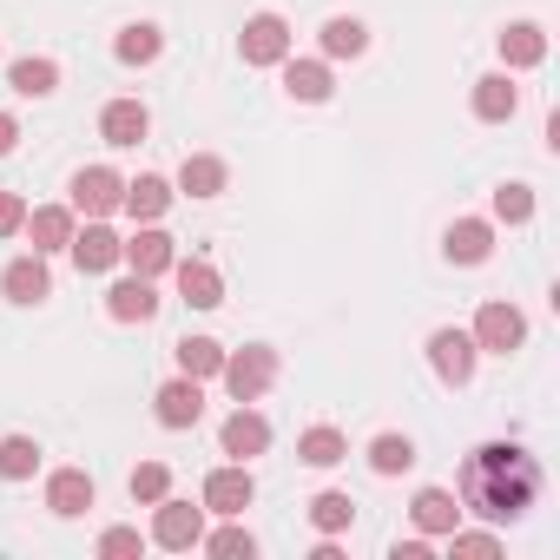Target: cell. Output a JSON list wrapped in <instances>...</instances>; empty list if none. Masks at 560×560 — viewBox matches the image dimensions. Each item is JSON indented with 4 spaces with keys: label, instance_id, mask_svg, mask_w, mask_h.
Instances as JSON below:
<instances>
[{
    "label": "cell",
    "instance_id": "2",
    "mask_svg": "<svg viewBox=\"0 0 560 560\" xmlns=\"http://www.w3.org/2000/svg\"><path fill=\"white\" fill-rule=\"evenodd\" d=\"M218 383L231 389V402H257L270 383H277V350L270 343H250V350H224V370H218Z\"/></svg>",
    "mask_w": 560,
    "mask_h": 560
},
{
    "label": "cell",
    "instance_id": "32",
    "mask_svg": "<svg viewBox=\"0 0 560 560\" xmlns=\"http://www.w3.org/2000/svg\"><path fill=\"white\" fill-rule=\"evenodd\" d=\"M34 468H40L34 435H0V481H27Z\"/></svg>",
    "mask_w": 560,
    "mask_h": 560
},
{
    "label": "cell",
    "instance_id": "34",
    "mask_svg": "<svg viewBox=\"0 0 560 560\" xmlns=\"http://www.w3.org/2000/svg\"><path fill=\"white\" fill-rule=\"evenodd\" d=\"M198 547H205V553H218V560H250V553H257V540H250V527H237V514H224V527H218V534H205Z\"/></svg>",
    "mask_w": 560,
    "mask_h": 560
},
{
    "label": "cell",
    "instance_id": "14",
    "mask_svg": "<svg viewBox=\"0 0 560 560\" xmlns=\"http://www.w3.org/2000/svg\"><path fill=\"white\" fill-rule=\"evenodd\" d=\"M106 317H113V324H152V317H159L152 277H119V284L106 291Z\"/></svg>",
    "mask_w": 560,
    "mask_h": 560
},
{
    "label": "cell",
    "instance_id": "1",
    "mask_svg": "<svg viewBox=\"0 0 560 560\" xmlns=\"http://www.w3.org/2000/svg\"><path fill=\"white\" fill-rule=\"evenodd\" d=\"M462 514H481V521H521L540 494V462L521 448V442H488L462 462Z\"/></svg>",
    "mask_w": 560,
    "mask_h": 560
},
{
    "label": "cell",
    "instance_id": "35",
    "mask_svg": "<svg viewBox=\"0 0 560 560\" xmlns=\"http://www.w3.org/2000/svg\"><path fill=\"white\" fill-rule=\"evenodd\" d=\"M165 494H172V468H165V462H139V468H132V501L152 508V501H165Z\"/></svg>",
    "mask_w": 560,
    "mask_h": 560
},
{
    "label": "cell",
    "instance_id": "20",
    "mask_svg": "<svg viewBox=\"0 0 560 560\" xmlns=\"http://www.w3.org/2000/svg\"><path fill=\"white\" fill-rule=\"evenodd\" d=\"M67 250H73V264H80L86 277H100V270H113V264H119V237L106 231V218H93L86 231H73V244H67Z\"/></svg>",
    "mask_w": 560,
    "mask_h": 560
},
{
    "label": "cell",
    "instance_id": "10",
    "mask_svg": "<svg viewBox=\"0 0 560 560\" xmlns=\"http://www.w3.org/2000/svg\"><path fill=\"white\" fill-rule=\"evenodd\" d=\"M119 264H132V277H165V270L178 264V244H172L159 224H145L139 237H126V244H119Z\"/></svg>",
    "mask_w": 560,
    "mask_h": 560
},
{
    "label": "cell",
    "instance_id": "38",
    "mask_svg": "<svg viewBox=\"0 0 560 560\" xmlns=\"http://www.w3.org/2000/svg\"><path fill=\"white\" fill-rule=\"evenodd\" d=\"M139 547H145V534H139V527H106V534H100V553H106V560L139 553Z\"/></svg>",
    "mask_w": 560,
    "mask_h": 560
},
{
    "label": "cell",
    "instance_id": "33",
    "mask_svg": "<svg viewBox=\"0 0 560 560\" xmlns=\"http://www.w3.org/2000/svg\"><path fill=\"white\" fill-rule=\"evenodd\" d=\"M370 468L376 475H409L416 468V442L409 435H376L370 442Z\"/></svg>",
    "mask_w": 560,
    "mask_h": 560
},
{
    "label": "cell",
    "instance_id": "23",
    "mask_svg": "<svg viewBox=\"0 0 560 560\" xmlns=\"http://www.w3.org/2000/svg\"><path fill=\"white\" fill-rule=\"evenodd\" d=\"M514 113H521V93H514V80H508V73L475 80V119H481V126H508Z\"/></svg>",
    "mask_w": 560,
    "mask_h": 560
},
{
    "label": "cell",
    "instance_id": "15",
    "mask_svg": "<svg viewBox=\"0 0 560 560\" xmlns=\"http://www.w3.org/2000/svg\"><path fill=\"white\" fill-rule=\"evenodd\" d=\"M409 514H416V527H422L429 540H442V534L462 527V494H455V488H422V494L409 501Z\"/></svg>",
    "mask_w": 560,
    "mask_h": 560
},
{
    "label": "cell",
    "instance_id": "41",
    "mask_svg": "<svg viewBox=\"0 0 560 560\" xmlns=\"http://www.w3.org/2000/svg\"><path fill=\"white\" fill-rule=\"evenodd\" d=\"M21 145V119L14 113H0V152H14Z\"/></svg>",
    "mask_w": 560,
    "mask_h": 560
},
{
    "label": "cell",
    "instance_id": "17",
    "mask_svg": "<svg viewBox=\"0 0 560 560\" xmlns=\"http://www.w3.org/2000/svg\"><path fill=\"white\" fill-rule=\"evenodd\" d=\"M442 250H448V264H488L494 257V224L488 218H455Z\"/></svg>",
    "mask_w": 560,
    "mask_h": 560
},
{
    "label": "cell",
    "instance_id": "24",
    "mask_svg": "<svg viewBox=\"0 0 560 560\" xmlns=\"http://www.w3.org/2000/svg\"><path fill=\"white\" fill-rule=\"evenodd\" d=\"M165 205H172V185H165L159 172H139V178H126V198H119V211H132L139 224H159V218H165Z\"/></svg>",
    "mask_w": 560,
    "mask_h": 560
},
{
    "label": "cell",
    "instance_id": "7",
    "mask_svg": "<svg viewBox=\"0 0 560 560\" xmlns=\"http://www.w3.org/2000/svg\"><path fill=\"white\" fill-rule=\"evenodd\" d=\"M205 514H244L250 501H257V481H250V462H224V468H211L205 475Z\"/></svg>",
    "mask_w": 560,
    "mask_h": 560
},
{
    "label": "cell",
    "instance_id": "13",
    "mask_svg": "<svg viewBox=\"0 0 560 560\" xmlns=\"http://www.w3.org/2000/svg\"><path fill=\"white\" fill-rule=\"evenodd\" d=\"M172 270H178V298H185L191 311H218V304H224V277H218L211 257H178Z\"/></svg>",
    "mask_w": 560,
    "mask_h": 560
},
{
    "label": "cell",
    "instance_id": "6",
    "mask_svg": "<svg viewBox=\"0 0 560 560\" xmlns=\"http://www.w3.org/2000/svg\"><path fill=\"white\" fill-rule=\"evenodd\" d=\"M159 514H152V540L165 547V553H191L198 540H205V508H191V501H152Z\"/></svg>",
    "mask_w": 560,
    "mask_h": 560
},
{
    "label": "cell",
    "instance_id": "8",
    "mask_svg": "<svg viewBox=\"0 0 560 560\" xmlns=\"http://www.w3.org/2000/svg\"><path fill=\"white\" fill-rule=\"evenodd\" d=\"M119 198H126V178H119L113 165H86V172H73V211L106 218V211H119Z\"/></svg>",
    "mask_w": 560,
    "mask_h": 560
},
{
    "label": "cell",
    "instance_id": "26",
    "mask_svg": "<svg viewBox=\"0 0 560 560\" xmlns=\"http://www.w3.org/2000/svg\"><path fill=\"white\" fill-rule=\"evenodd\" d=\"M8 86H14L21 100H47V93H60V60H47V54L14 60V67H8Z\"/></svg>",
    "mask_w": 560,
    "mask_h": 560
},
{
    "label": "cell",
    "instance_id": "36",
    "mask_svg": "<svg viewBox=\"0 0 560 560\" xmlns=\"http://www.w3.org/2000/svg\"><path fill=\"white\" fill-rule=\"evenodd\" d=\"M494 218H501V224H527V218H534V191H527V185H501V191H494Z\"/></svg>",
    "mask_w": 560,
    "mask_h": 560
},
{
    "label": "cell",
    "instance_id": "30",
    "mask_svg": "<svg viewBox=\"0 0 560 560\" xmlns=\"http://www.w3.org/2000/svg\"><path fill=\"white\" fill-rule=\"evenodd\" d=\"M363 47H370V27L363 21H350V14L324 21V60H357Z\"/></svg>",
    "mask_w": 560,
    "mask_h": 560
},
{
    "label": "cell",
    "instance_id": "27",
    "mask_svg": "<svg viewBox=\"0 0 560 560\" xmlns=\"http://www.w3.org/2000/svg\"><path fill=\"white\" fill-rule=\"evenodd\" d=\"M113 54H119V67H152V60L165 54V34H159L152 21H132V27L113 40Z\"/></svg>",
    "mask_w": 560,
    "mask_h": 560
},
{
    "label": "cell",
    "instance_id": "16",
    "mask_svg": "<svg viewBox=\"0 0 560 560\" xmlns=\"http://www.w3.org/2000/svg\"><path fill=\"white\" fill-rule=\"evenodd\" d=\"M21 231L34 237V250H40V257H54V250H67V244H73V231H80V224H73V205H40V211H27V224H21Z\"/></svg>",
    "mask_w": 560,
    "mask_h": 560
},
{
    "label": "cell",
    "instance_id": "19",
    "mask_svg": "<svg viewBox=\"0 0 560 560\" xmlns=\"http://www.w3.org/2000/svg\"><path fill=\"white\" fill-rule=\"evenodd\" d=\"M224 185H231V165L218 152H185V165H178V191L185 198H218Z\"/></svg>",
    "mask_w": 560,
    "mask_h": 560
},
{
    "label": "cell",
    "instance_id": "29",
    "mask_svg": "<svg viewBox=\"0 0 560 560\" xmlns=\"http://www.w3.org/2000/svg\"><path fill=\"white\" fill-rule=\"evenodd\" d=\"M218 370H224V343H211V337H185V343H178V376L211 383Z\"/></svg>",
    "mask_w": 560,
    "mask_h": 560
},
{
    "label": "cell",
    "instance_id": "9",
    "mask_svg": "<svg viewBox=\"0 0 560 560\" xmlns=\"http://www.w3.org/2000/svg\"><path fill=\"white\" fill-rule=\"evenodd\" d=\"M218 448H224L231 462H250V455H264V448H270V422H264L250 402H237V409L224 416V429H218Z\"/></svg>",
    "mask_w": 560,
    "mask_h": 560
},
{
    "label": "cell",
    "instance_id": "39",
    "mask_svg": "<svg viewBox=\"0 0 560 560\" xmlns=\"http://www.w3.org/2000/svg\"><path fill=\"white\" fill-rule=\"evenodd\" d=\"M21 224H27V205H21L14 191H0V237H14Z\"/></svg>",
    "mask_w": 560,
    "mask_h": 560
},
{
    "label": "cell",
    "instance_id": "22",
    "mask_svg": "<svg viewBox=\"0 0 560 560\" xmlns=\"http://www.w3.org/2000/svg\"><path fill=\"white\" fill-rule=\"evenodd\" d=\"M284 93H291V100H304V106H324V100L337 93L330 60H284Z\"/></svg>",
    "mask_w": 560,
    "mask_h": 560
},
{
    "label": "cell",
    "instance_id": "28",
    "mask_svg": "<svg viewBox=\"0 0 560 560\" xmlns=\"http://www.w3.org/2000/svg\"><path fill=\"white\" fill-rule=\"evenodd\" d=\"M343 455H350V442H343V429H330V422H317V429L298 435V462H311V468H337Z\"/></svg>",
    "mask_w": 560,
    "mask_h": 560
},
{
    "label": "cell",
    "instance_id": "21",
    "mask_svg": "<svg viewBox=\"0 0 560 560\" xmlns=\"http://www.w3.org/2000/svg\"><path fill=\"white\" fill-rule=\"evenodd\" d=\"M47 508H54L60 521L86 514V508H93V475H86V468H54V475H47Z\"/></svg>",
    "mask_w": 560,
    "mask_h": 560
},
{
    "label": "cell",
    "instance_id": "4",
    "mask_svg": "<svg viewBox=\"0 0 560 560\" xmlns=\"http://www.w3.org/2000/svg\"><path fill=\"white\" fill-rule=\"evenodd\" d=\"M237 54H244V67H284V60H291V27H284V14H250L244 34H237Z\"/></svg>",
    "mask_w": 560,
    "mask_h": 560
},
{
    "label": "cell",
    "instance_id": "37",
    "mask_svg": "<svg viewBox=\"0 0 560 560\" xmlns=\"http://www.w3.org/2000/svg\"><path fill=\"white\" fill-rule=\"evenodd\" d=\"M442 540H448L462 560H488V553H501V540H494V534H462V527H455V534H442Z\"/></svg>",
    "mask_w": 560,
    "mask_h": 560
},
{
    "label": "cell",
    "instance_id": "5",
    "mask_svg": "<svg viewBox=\"0 0 560 560\" xmlns=\"http://www.w3.org/2000/svg\"><path fill=\"white\" fill-rule=\"evenodd\" d=\"M475 363H481V350H475L468 330H435V337H429V370H435L448 389H468V383H475Z\"/></svg>",
    "mask_w": 560,
    "mask_h": 560
},
{
    "label": "cell",
    "instance_id": "25",
    "mask_svg": "<svg viewBox=\"0 0 560 560\" xmlns=\"http://www.w3.org/2000/svg\"><path fill=\"white\" fill-rule=\"evenodd\" d=\"M547 60V34L534 27V21H514L508 34H501V67L508 73H527V67H540Z\"/></svg>",
    "mask_w": 560,
    "mask_h": 560
},
{
    "label": "cell",
    "instance_id": "12",
    "mask_svg": "<svg viewBox=\"0 0 560 560\" xmlns=\"http://www.w3.org/2000/svg\"><path fill=\"white\" fill-rule=\"evenodd\" d=\"M0 291H8L14 304H47V298H54V270H47V257H40V250L14 257L8 270H0Z\"/></svg>",
    "mask_w": 560,
    "mask_h": 560
},
{
    "label": "cell",
    "instance_id": "40",
    "mask_svg": "<svg viewBox=\"0 0 560 560\" xmlns=\"http://www.w3.org/2000/svg\"><path fill=\"white\" fill-rule=\"evenodd\" d=\"M389 560H429V540H396Z\"/></svg>",
    "mask_w": 560,
    "mask_h": 560
},
{
    "label": "cell",
    "instance_id": "11",
    "mask_svg": "<svg viewBox=\"0 0 560 560\" xmlns=\"http://www.w3.org/2000/svg\"><path fill=\"white\" fill-rule=\"evenodd\" d=\"M152 416H159L165 429H198V416H205V383H191V376H172V383L152 396Z\"/></svg>",
    "mask_w": 560,
    "mask_h": 560
},
{
    "label": "cell",
    "instance_id": "18",
    "mask_svg": "<svg viewBox=\"0 0 560 560\" xmlns=\"http://www.w3.org/2000/svg\"><path fill=\"white\" fill-rule=\"evenodd\" d=\"M145 132H152V113H145L139 100H113V106L100 113V139H106V145H119V152H126V145H139Z\"/></svg>",
    "mask_w": 560,
    "mask_h": 560
},
{
    "label": "cell",
    "instance_id": "3",
    "mask_svg": "<svg viewBox=\"0 0 560 560\" xmlns=\"http://www.w3.org/2000/svg\"><path fill=\"white\" fill-rule=\"evenodd\" d=\"M468 337H475V350H481V357H514V350L527 343V317H521L514 304H501V298H494V304H481V311H475V330H468Z\"/></svg>",
    "mask_w": 560,
    "mask_h": 560
},
{
    "label": "cell",
    "instance_id": "31",
    "mask_svg": "<svg viewBox=\"0 0 560 560\" xmlns=\"http://www.w3.org/2000/svg\"><path fill=\"white\" fill-rule=\"evenodd\" d=\"M350 521H357V501H350L343 488H324V494L311 501V527H317V534H350Z\"/></svg>",
    "mask_w": 560,
    "mask_h": 560
}]
</instances>
